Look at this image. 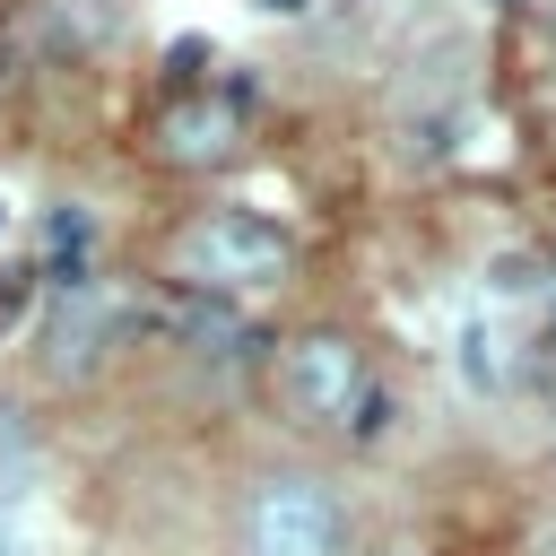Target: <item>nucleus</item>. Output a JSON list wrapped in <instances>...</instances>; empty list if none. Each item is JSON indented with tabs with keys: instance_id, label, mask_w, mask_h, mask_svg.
<instances>
[{
	"instance_id": "obj_1",
	"label": "nucleus",
	"mask_w": 556,
	"mask_h": 556,
	"mask_svg": "<svg viewBox=\"0 0 556 556\" xmlns=\"http://www.w3.org/2000/svg\"><path fill=\"white\" fill-rule=\"evenodd\" d=\"M469 78L478 70H469L460 35L408 52V70L391 78V148H400V165H443L452 156L460 122H469Z\"/></svg>"
},
{
	"instance_id": "obj_2",
	"label": "nucleus",
	"mask_w": 556,
	"mask_h": 556,
	"mask_svg": "<svg viewBox=\"0 0 556 556\" xmlns=\"http://www.w3.org/2000/svg\"><path fill=\"white\" fill-rule=\"evenodd\" d=\"M278 382H287V408L304 426H348V434L382 426V382H374V365H365V348L348 330H304L287 348Z\"/></svg>"
},
{
	"instance_id": "obj_3",
	"label": "nucleus",
	"mask_w": 556,
	"mask_h": 556,
	"mask_svg": "<svg viewBox=\"0 0 556 556\" xmlns=\"http://www.w3.org/2000/svg\"><path fill=\"white\" fill-rule=\"evenodd\" d=\"M348 513L313 469H269L243 495V556H339Z\"/></svg>"
},
{
	"instance_id": "obj_4",
	"label": "nucleus",
	"mask_w": 556,
	"mask_h": 556,
	"mask_svg": "<svg viewBox=\"0 0 556 556\" xmlns=\"http://www.w3.org/2000/svg\"><path fill=\"white\" fill-rule=\"evenodd\" d=\"M174 269L208 295V287H261L287 269V235L252 208H200L182 235H174Z\"/></svg>"
},
{
	"instance_id": "obj_5",
	"label": "nucleus",
	"mask_w": 556,
	"mask_h": 556,
	"mask_svg": "<svg viewBox=\"0 0 556 556\" xmlns=\"http://www.w3.org/2000/svg\"><path fill=\"white\" fill-rule=\"evenodd\" d=\"M139 330V304L130 295H104L96 278L87 287H61V304H52V330H43V356H52V374H87L104 348H122Z\"/></svg>"
},
{
	"instance_id": "obj_6",
	"label": "nucleus",
	"mask_w": 556,
	"mask_h": 556,
	"mask_svg": "<svg viewBox=\"0 0 556 556\" xmlns=\"http://www.w3.org/2000/svg\"><path fill=\"white\" fill-rule=\"evenodd\" d=\"M156 148H165L174 165H208V156L235 148V113H226V104H174V113L156 122Z\"/></svg>"
},
{
	"instance_id": "obj_7",
	"label": "nucleus",
	"mask_w": 556,
	"mask_h": 556,
	"mask_svg": "<svg viewBox=\"0 0 556 556\" xmlns=\"http://www.w3.org/2000/svg\"><path fill=\"white\" fill-rule=\"evenodd\" d=\"M174 330H182V339H191L200 356H243V348H252V330H243V321H235V313H226L217 295H200V287H191V295L174 304Z\"/></svg>"
},
{
	"instance_id": "obj_8",
	"label": "nucleus",
	"mask_w": 556,
	"mask_h": 556,
	"mask_svg": "<svg viewBox=\"0 0 556 556\" xmlns=\"http://www.w3.org/2000/svg\"><path fill=\"white\" fill-rule=\"evenodd\" d=\"M460 348H469V356H460V374H469V391H504V356H495L504 339H495V330H469Z\"/></svg>"
},
{
	"instance_id": "obj_9",
	"label": "nucleus",
	"mask_w": 556,
	"mask_h": 556,
	"mask_svg": "<svg viewBox=\"0 0 556 556\" xmlns=\"http://www.w3.org/2000/svg\"><path fill=\"white\" fill-rule=\"evenodd\" d=\"M200 61H208V43H200V35H182V43L165 52V78H200Z\"/></svg>"
},
{
	"instance_id": "obj_10",
	"label": "nucleus",
	"mask_w": 556,
	"mask_h": 556,
	"mask_svg": "<svg viewBox=\"0 0 556 556\" xmlns=\"http://www.w3.org/2000/svg\"><path fill=\"white\" fill-rule=\"evenodd\" d=\"M52 243H61V252H87V208H61V217H52Z\"/></svg>"
},
{
	"instance_id": "obj_11",
	"label": "nucleus",
	"mask_w": 556,
	"mask_h": 556,
	"mask_svg": "<svg viewBox=\"0 0 556 556\" xmlns=\"http://www.w3.org/2000/svg\"><path fill=\"white\" fill-rule=\"evenodd\" d=\"M261 9H269V17H304L313 0H261Z\"/></svg>"
},
{
	"instance_id": "obj_12",
	"label": "nucleus",
	"mask_w": 556,
	"mask_h": 556,
	"mask_svg": "<svg viewBox=\"0 0 556 556\" xmlns=\"http://www.w3.org/2000/svg\"><path fill=\"white\" fill-rule=\"evenodd\" d=\"M547 339H556V287H547Z\"/></svg>"
},
{
	"instance_id": "obj_13",
	"label": "nucleus",
	"mask_w": 556,
	"mask_h": 556,
	"mask_svg": "<svg viewBox=\"0 0 556 556\" xmlns=\"http://www.w3.org/2000/svg\"><path fill=\"white\" fill-rule=\"evenodd\" d=\"M0 556H9V521H0Z\"/></svg>"
},
{
	"instance_id": "obj_14",
	"label": "nucleus",
	"mask_w": 556,
	"mask_h": 556,
	"mask_svg": "<svg viewBox=\"0 0 556 556\" xmlns=\"http://www.w3.org/2000/svg\"><path fill=\"white\" fill-rule=\"evenodd\" d=\"M0 226H9V208H0Z\"/></svg>"
}]
</instances>
